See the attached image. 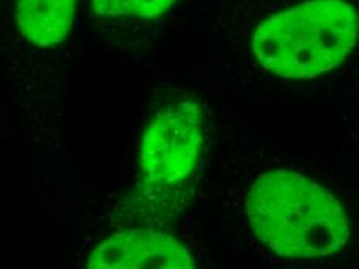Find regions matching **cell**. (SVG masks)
<instances>
[{"mask_svg": "<svg viewBox=\"0 0 359 269\" xmlns=\"http://www.w3.org/2000/svg\"><path fill=\"white\" fill-rule=\"evenodd\" d=\"M245 207L254 235L279 257H330L348 243L346 207L330 191L297 172L278 169L260 175Z\"/></svg>", "mask_w": 359, "mask_h": 269, "instance_id": "6da1fadb", "label": "cell"}, {"mask_svg": "<svg viewBox=\"0 0 359 269\" xmlns=\"http://www.w3.org/2000/svg\"><path fill=\"white\" fill-rule=\"evenodd\" d=\"M358 39L359 11L350 0H304L262 22L251 50L268 73L306 79L339 67Z\"/></svg>", "mask_w": 359, "mask_h": 269, "instance_id": "7a4b0ae2", "label": "cell"}, {"mask_svg": "<svg viewBox=\"0 0 359 269\" xmlns=\"http://www.w3.org/2000/svg\"><path fill=\"white\" fill-rule=\"evenodd\" d=\"M203 111L198 102H170L146 125L138 166L146 184L170 188L196 172L203 151Z\"/></svg>", "mask_w": 359, "mask_h": 269, "instance_id": "3957f363", "label": "cell"}, {"mask_svg": "<svg viewBox=\"0 0 359 269\" xmlns=\"http://www.w3.org/2000/svg\"><path fill=\"white\" fill-rule=\"evenodd\" d=\"M87 269H196L188 248L154 229H130L106 238L88 258Z\"/></svg>", "mask_w": 359, "mask_h": 269, "instance_id": "277c9868", "label": "cell"}, {"mask_svg": "<svg viewBox=\"0 0 359 269\" xmlns=\"http://www.w3.org/2000/svg\"><path fill=\"white\" fill-rule=\"evenodd\" d=\"M78 0H16L14 16L22 36L36 47L61 43L70 33Z\"/></svg>", "mask_w": 359, "mask_h": 269, "instance_id": "5b68a950", "label": "cell"}, {"mask_svg": "<svg viewBox=\"0 0 359 269\" xmlns=\"http://www.w3.org/2000/svg\"><path fill=\"white\" fill-rule=\"evenodd\" d=\"M178 0H90L95 14L102 18L156 19L166 14Z\"/></svg>", "mask_w": 359, "mask_h": 269, "instance_id": "8992f818", "label": "cell"}]
</instances>
